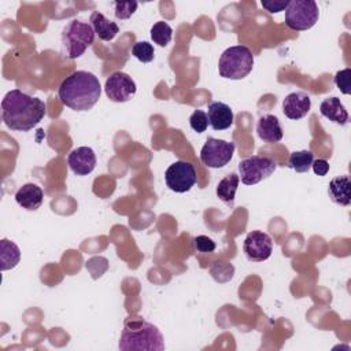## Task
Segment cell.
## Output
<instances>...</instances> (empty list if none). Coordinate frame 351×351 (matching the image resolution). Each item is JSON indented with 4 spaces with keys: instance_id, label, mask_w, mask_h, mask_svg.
<instances>
[{
    "instance_id": "obj_1",
    "label": "cell",
    "mask_w": 351,
    "mask_h": 351,
    "mask_svg": "<svg viewBox=\"0 0 351 351\" xmlns=\"http://www.w3.org/2000/svg\"><path fill=\"white\" fill-rule=\"evenodd\" d=\"M45 103L19 89L5 93L1 100V118L7 128L15 132L32 130L45 115Z\"/></svg>"
},
{
    "instance_id": "obj_2",
    "label": "cell",
    "mask_w": 351,
    "mask_h": 351,
    "mask_svg": "<svg viewBox=\"0 0 351 351\" xmlns=\"http://www.w3.org/2000/svg\"><path fill=\"white\" fill-rule=\"evenodd\" d=\"M101 86L99 78L84 70H78L66 77L59 89L60 101L74 111H88L100 99Z\"/></svg>"
},
{
    "instance_id": "obj_3",
    "label": "cell",
    "mask_w": 351,
    "mask_h": 351,
    "mask_svg": "<svg viewBox=\"0 0 351 351\" xmlns=\"http://www.w3.org/2000/svg\"><path fill=\"white\" fill-rule=\"evenodd\" d=\"M118 347L122 351H163L165 341L158 326L134 319L125 322Z\"/></svg>"
},
{
    "instance_id": "obj_4",
    "label": "cell",
    "mask_w": 351,
    "mask_h": 351,
    "mask_svg": "<svg viewBox=\"0 0 351 351\" xmlns=\"http://www.w3.org/2000/svg\"><path fill=\"white\" fill-rule=\"evenodd\" d=\"M254 67V55L245 45L226 48L218 60L219 75L228 80H243Z\"/></svg>"
},
{
    "instance_id": "obj_5",
    "label": "cell",
    "mask_w": 351,
    "mask_h": 351,
    "mask_svg": "<svg viewBox=\"0 0 351 351\" xmlns=\"http://www.w3.org/2000/svg\"><path fill=\"white\" fill-rule=\"evenodd\" d=\"M95 30L90 23L78 19L70 21L62 30V44L69 59L80 58L95 41Z\"/></svg>"
},
{
    "instance_id": "obj_6",
    "label": "cell",
    "mask_w": 351,
    "mask_h": 351,
    "mask_svg": "<svg viewBox=\"0 0 351 351\" xmlns=\"http://www.w3.org/2000/svg\"><path fill=\"white\" fill-rule=\"evenodd\" d=\"M319 18V10L314 0H291L285 8V25L296 32L311 29Z\"/></svg>"
},
{
    "instance_id": "obj_7",
    "label": "cell",
    "mask_w": 351,
    "mask_h": 351,
    "mask_svg": "<svg viewBox=\"0 0 351 351\" xmlns=\"http://www.w3.org/2000/svg\"><path fill=\"white\" fill-rule=\"evenodd\" d=\"M277 169L274 159L269 156L254 155L240 160L239 178L244 185H255L265 178H269Z\"/></svg>"
},
{
    "instance_id": "obj_8",
    "label": "cell",
    "mask_w": 351,
    "mask_h": 351,
    "mask_svg": "<svg viewBox=\"0 0 351 351\" xmlns=\"http://www.w3.org/2000/svg\"><path fill=\"white\" fill-rule=\"evenodd\" d=\"M234 148L236 145L233 141L208 137L200 149V160L211 169L223 167L232 160Z\"/></svg>"
},
{
    "instance_id": "obj_9",
    "label": "cell",
    "mask_w": 351,
    "mask_h": 351,
    "mask_svg": "<svg viewBox=\"0 0 351 351\" xmlns=\"http://www.w3.org/2000/svg\"><path fill=\"white\" fill-rule=\"evenodd\" d=\"M197 176L193 165L185 160H177L171 163L166 173H165V181L169 189L177 193L188 192L195 184H196Z\"/></svg>"
},
{
    "instance_id": "obj_10",
    "label": "cell",
    "mask_w": 351,
    "mask_h": 351,
    "mask_svg": "<svg viewBox=\"0 0 351 351\" xmlns=\"http://www.w3.org/2000/svg\"><path fill=\"white\" fill-rule=\"evenodd\" d=\"M104 90L111 101L125 103L136 95L137 86L130 75L122 71H115L106 80Z\"/></svg>"
},
{
    "instance_id": "obj_11",
    "label": "cell",
    "mask_w": 351,
    "mask_h": 351,
    "mask_svg": "<svg viewBox=\"0 0 351 351\" xmlns=\"http://www.w3.org/2000/svg\"><path fill=\"white\" fill-rule=\"evenodd\" d=\"M243 251L248 261L263 262L270 258L273 252L271 237L261 230L250 232L243 243Z\"/></svg>"
},
{
    "instance_id": "obj_12",
    "label": "cell",
    "mask_w": 351,
    "mask_h": 351,
    "mask_svg": "<svg viewBox=\"0 0 351 351\" xmlns=\"http://www.w3.org/2000/svg\"><path fill=\"white\" fill-rule=\"evenodd\" d=\"M96 154L90 147L74 148L69 156L67 163L71 171L77 176H88L96 167Z\"/></svg>"
},
{
    "instance_id": "obj_13",
    "label": "cell",
    "mask_w": 351,
    "mask_h": 351,
    "mask_svg": "<svg viewBox=\"0 0 351 351\" xmlns=\"http://www.w3.org/2000/svg\"><path fill=\"white\" fill-rule=\"evenodd\" d=\"M311 108V99L304 92H292L282 100V112L287 118L298 121L306 117Z\"/></svg>"
},
{
    "instance_id": "obj_14",
    "label": "cell",
    "mask_w": 351,
    "mask_h": 351,
    "mask_svg": "<svg viewBox=\"0 0 351 351\" xmlns=\"http://www.w3.org/2000/svg\"><path fill=\"white\" fill-rule=\"evenodd\" d=\"M208 125L214 130H226L233 125V111L232 108L221 101H210L207 104Z\"/></svg>"
},
{
    "instance_id": "obj_15",
    "label": "cell",
    "mask_w": 351,
    "mask_h": 351,
    "mask_svg": "<svg viewBox=\"0 0 351 351\" xmlns=\"http://www.w3.org/2000/svg\"><path fill=\"white\" fill-rule=\"evenodd\" d=\"M256 133L261 140H263L265 143H270V144L281 141V138L284 136L280 121L273 114H265L258 119Z\"/></svg>"
},
{
    "instance_id": "obj_16",
    "label": "cell",
    "mask_w": 351,
    "mask_h": 351,
    "mask_svg": "<svg viewBox=\"0 0 351 351\" xmlns=\"http://www.w3.org/2000/svg\"><path fill=\"white\" fill-rule=\"evenodd\" d=\"M15 200L21 207L29 211H34L41 207L44 200V192L38 185L33 182H27L16 191Z\"/></svg>"
},
{
    "instance_id": "obj_17",
    "label": "cell",
    "mask_w": 351,
    "mask_h": 351,
    "mask_svg": "<svg viewBox=\"0 0 351 351\" xmlns=\"http://www.w3.org/2000/svg\"><path fill=\"white\" fill-rule=\"evenodd\" d=\"M319 112L322 117L341 126L348 122V112L343 103L340 101V99L336 96L325 99L319 106Z\"/></svg>"
},
{
    "instance_id": "obj_18",
    "label": "cell",
    "mask_w": 351,
    "mask_h": 351,
    "mask_svg": "<svg viewBox=\"0 0 351 351\" xmlns=\"http://www.w3.org/2000/svg\"><path fill=\"white\" fill-rule=\"evenodd\" d=\"M351 182L347 176L335 177L328 186V195L330 200L339 206H350L351 193H350Z\"/></svg>"
},
{
    "instance_id": "obj_19",
    "label": "cell",
    "mask_w": 351,
    "mask_h": 351,
    "mask_svg": "<svg viewBox=\"0 0 351 351\" xmlns=\"http://www.w3.org/2000/svg\"><path fill=\"white\" fill-rule=\"evenodd\" d=\"M89 22H90V26L93 27L95 33H96V34L99 36V38L103 40V41H111V40H114L115 36H117L118 32H119V26H118L115 22L107 19V18H106L101 12H99V11H93V12H92Z\"/></svg>"
},
{
    "instance_id": "obj_20",
    "label": "cell",
    "mask_w": 351,
    "mask_h": 351,
    "mask_svg": "<svg viewBox=\"0 0 351 351\" xmlns=\"http://www.w3.org/2000/svg\"><path fill=\"white\" fill-rule=\"evenodd\" d=\"M21 261L19 247L7 239L0 241V267L3 271L14 269Z\"/></svg>"
},
{
    "instance_id": "obj_21",
    "label": "cell",
    "mask_w": 351,
    "mask_h": 351,
    "mask_svg": "<svg viewBox=\"0 0 351 351\" xmlns=\"http://www.w3.org/2000/svg\"><path fill=\"white\" fill-rule=\"evenodd\" d=\"M240 178L236 173H230L228 176H225L217 185V196L226 204L233 206L234 202V196H236V191L239 186Z\"/></svg>"
},
{
    "instance_id": "obj_22",
    "label": "cell",
    "mask_w": 351,
    "mask_h": 351,
    "mask_svg": "<svg viewBox=\"0 0 351 351\" xmlns=\"http://www.w3.org/2000/svg\"><path fill=\"white\" fill-rule=\"evenodd\" d=\"M314 155L311 151H295L288 159V167L293 169L296 173H307L313 165Z\"/></svg>"
},
{
    "instance_id": "obj_23",
    "label": "cell",
    "mask_w": 351,
    "mask_h": 351,
    "mask_svg": "<svg viewBox=\"0 0 351 351\" xmlns=\"http://www.w3.org/2000/svg\"><path fill=\"white\" fill-rule=\"evenodd\" d=\"M149 33H151V40L159 47H166L173 37V29L165 21H158L156 23H154Z\"/></svg>"
},
{
    "instance_id": "obj_24",
    "label": "cell",
    "mask_w": 351,
    "mask_h": 351,
    "mask_svg": "<svg viewBox=\"0 0 351 351\" xmlns=\"http://www.w3.org/2000/svg\"><path fill=\"white\" fill-rule=\"evenodd\" d=\"M132 55L143 63H149L155 58V49L148 41H137L132 47Z\"/></svg>"
},
{
    "instance_id": "obj_25",
    "label": "cell",
    "mask_w": 351,
    "mask_h": 351,
    "mask_svg": "<svg viewBox=\"0 0 351 351\" xmlns=\"http://www.w3.org/2000/svg\"><path fill=\"white\" fill-rule=\"evenodd\" d=\"M114 14L117 19H128L137 10V1H114Z\"/></svg>"
},
{
    "instance_id": "obj_26",
    "label": "cell",
    "mask_w": 351,
    "mask_h": 351,
    "mask_svg": "<svg viewBox=\"0 0 351 351\" xmlns=\"http://www.w3.org/2000/svg\"><path fill=\"white\" fill-rule=\"evenodd\" d=\"M333 81H335V85L340 89L341 93H344V95L351 93V84H350V81H351V69L347 67V69H343V70L337 71L335 74Z\"/></svg>"
},
{
    "instance_id": "obj_27",
    "label": "cell",
    "mask_w": 351,
    "mask_h": 351,
    "mask_svg": "<svg viewBox=\"0 0 351 351\" xmlns=\"http://www.w3.org/2000/svg\"><path fill=\"white\" fill-rule=\"evenodd\" d=\"M189 125L197 133L206 132V129L208 128V117H207V114L204 111H202V110H195L192 112V115L189 117Z\"/></svg>"
},
{
    "instance_id": "obj_28",
    "label": "cell",
    "mask_w": 351,
    "mask_h": 351,
    "mask_svg": "<svg viewBox=\"0 0 351 351\" xmlns=\"http://www.w3.org/2000/svg\"><path fill=\"white\" fill-rule=\"evenodd\" d=\"M193 241H195V248L199 252H213L215 250V247H217L215 243L210 237L203 236V234L196 236Z\"/></svg>"
},
{
    "instance_id": "obj_29",
    "label": "cell",
    "mask_w": 351,
    "mask_h": 351,
    "mask_svg": "<svg viewBox=\"0 0 351 351\" xmlns=\"http://www.w3.org/2000/svg\"><path fill=\"white\" fill-rule=\"evenodd\" d=\"M288 4H289L288 0H278V1H276V0H262L261 1V5L266 11H269L270 14H277L280 11H284L288 7Z\"/></svg>"
},
{
    "instance_id": "obj_30",
    "label": "cell",
    "mask_w": 351,
    "mask_h": 351,
    "mask_svg": "<svg viewBox=\"0 0 351 351\" xmlns=\"http://www.w3.org/2000/svg\"><path fill=\"white\" fill-rule=\"evenodd\" d=\"M311 167H313V170L317 176L324 177L329 171V162L325 160V159H315V160H313Z\"/></svg>"
}]
</instances>
